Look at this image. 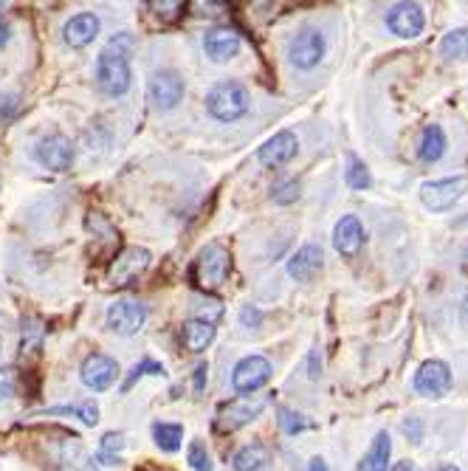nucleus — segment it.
Returning a JSON list of instances; mask_svg holds the SVG:
<instances>
[{
    "mask_svg": "<svg viewBox=\"0 0 468 471\" xmlns=\"http://www.w3.org/2000/svg\"><path fill=\"white\" fill-rule=\"evenodd\" d=\"M468 192V179L465 175H454V179H441V181H426L421 187V203L429 212H449L454 203Z\"/></svg>",
    "mask_w": 468,
    "mask_h": 471,
    "instance_id": "4",
    "label": "nucleus"
},
{
    "mask_svg": "<svg viewBox=\"0 0 468 471\" xmlns=\"http://www.w3.org/2000/svg\"><path fill=\"white\" fill-rule=\"evenodd\" d=\"M122 449H125V435L119 432H107L99 444V455H107V457H119Z\"/></svg>",
    "mask_w": 468,
    "mask_h": 471,
    "instance_id": "32",
    "label": "nucleus"
},
{
    "mask_svg": "<svg viewBox=\"0 0 468 471\" xmlns=\"http://www.w3.org/2000/svg\"><path fill=\"white\" fill-rule=\"evenodd\" d=\"M387 26L390 32L403 37V40H415L423 35L426 28V15L418 4H395L390 12H387Z\"/></svg>",
    "mask_w": 468,
    "mask_h": 471,
    "instance_id": "11",
    "label": "nucleus"
},
{
    "mask_svg": "<svg viewBox=\"0 0 468 471\" xmlns=\"http://www.w3.org/2000/svg\"><path fill=\"white\" fill-rule=\"evenodd\" d=\"M390 457H392V440H390V432L382 429L372 437V444H370L367 455L359 460L356 471H387Z\"/></svg>",
    "mask_w": 468,
    "mask_h": 471,
    "instance_id": "20",
    "label": "nucleus"
},
{
    "mask_svg": "<svg viewBox=\"0 0 468 471\" xmlns=\"http://www.w3.org/2000/svg\"><path fill=\"white\" fill-rule=\"evenodd\" d=\"M0 12H4V4H0Z\"/></svg>",
    "mask_w": 468,
    "mask_h": 471,
    "instance_id": "46",
    "label": "nucleus"
},
{
    "mask_svg": "<svg viewBox=\"0 0 468 471\" xmlns=\"http://www.w3.org/2000/svg\"><path fill=\"white\" fill-rule=\"evenodd\" d=\"M150 251L148 249H138V246H133V249H125L119 257L113 260V266H110V282L116 285V288H125V285H130L133 280H138L144 271L150 269Z\"/></svg>",
    "mask_w": 468,
    "mask_h": 471,
    "instance_id": "10",
    "label": "nucleus"
},
{
    "mask_svg": "<svg viewBox=\"0 0 468 471\" xmlns=\"http://www.w3.org/2000/svg\"><path fill=\"white\" fill-rule=\"evenodd\" d=\"M297 150H300V138L290 133V130H280V133H274L266 144L259 147L257 159H259L262 167L280 169V167H285L290 159L297 156Z\"/></svg>",
    "mask_w": 468,
    "mask_h": 471,
    "instance_id": "13",
    "label": "nucleus"
},
{
    "mask_svg": "<svg viewBox=\"0 0 468 471\" xmlns=\"http://www.w3.org/2000/svg\"><path fill=\"white\" fill-rule=\"evenodd\" d=\"M6 43H9V26L0 23V48H4Z\"/></svg>",
    "mask_w": 468,
    "mask_h": 471,
    "instance_id": "41",
    "label": "nucleus"
},
{
    "mask_svg": "<svg viewBox=\"0 0 468 471\" xmlns=\"http://www.w3.org/2000/svg\"><path fill=\"white\" fill-rule=\"evenodd\" d=\"M277 415H280V426L288 432V435H297V432H302V429H308V421L300 415V412H294V409H280L277 412Z\"/></svg>",
    "mask_w": 468,
    "mask_h": 471,
    "instance_id": "30",
    "label": "nucleus"
},
{
    "mask_svg": "<svg viewBox=\"0 0 468 471\" xmlns=\"http://www.w3.org/2000/svg\"><path fill=\"white\" fill-rule=\"evenodd\" d=\"M63 463H66V471H99L97 463H94V457H87L79 446H74L71 455H66Z\"/></svg>",
    "mask_w": 468,
    "mask_h": 471,
    "instance_id": "29",
    "label": "nucleus"
},
{
    "mask_svg": "<svg viewBox=\"0 0 468 471\" xmlns=\"http://www.w3.org/2000/svg\"><path fill=\"white\" fill-rule=\"evenodd\" d=\"M271 373H274V367H271L269 359L246 356L243 362H238V367H234V373H231V387H234V393H240V395H251L259 387L269 384Z\"/></svg>",
    "mask_w": 468,
    "mask_h": 471,
    "instance_id": "5",
    "label": "nucleus"
},
{
    "mask_svg": "<svg viewBox=\"0 0 468 471\" xmlns=\"http://www.w3.org/2000/svg\"><path fill=\"white\" fill-rule=\"evenodd\" d=\"M187 460L195 471H212V457L207 452V444H200V440H192L189 449H187Z\"/></svg>",
    "mask_w": 468,
    "mask_h": 471,
    "instance_id": "28",
    "label": "nucleus"
},
{
    "mask_svg": "<svg viewBox=\"0 0 468 471\" xmlns=\"http://www.w3.org/2000/svg\"><path fill=\"white\" fill-rule=\"evenodd\" d=\"M403 432H406V437L412 440V444H421V437H423V426H421V421L418 418H409V421H403Z\"/></svg>",
    "mask_w": 468,
    "mask_h": 471,
    "instance_id": "37",
    "label": "nucleus"
},
{
    "mask_svg": "<svg viewBox=\"0 0 468 471\" xmlns=\"http://www.w3.org/2000/svg\"><path fill=\"white\" fill-rule=\"evenodd\" d=\"M130 46H133V40L127 35H119V37H113L110 46L97 56V85L102 94L122 97L130 91V82H133V71H130V60H127Z\"/></svg>",
    "mask_w": 468,
    "mask_h": 471,
    "instance_id": "1",
    "label": "nucleus"
},
{
    "mask_svg": "<svg viewBox=\"0 0 468 471\" xmlns=\"http://www.w3.org/2000/svg\"><path fill=\"white\" fill-rule=\"evenodd\" d=\"M153 437H156V446L161 452L172 455V452H178L184 444V426L181 424H156Z\"/></svg>",
    "mask_w": 468,
    "mask_h": 471,
    "instance_id": "24",
    "label": "nucleus"
},
{
    "mask_svg": "<svg viewBox=\"0 0 468 471\" xmlns=\"http://www.w3.org/2000/svg\"><path fill=\"white\" fill-rule=\"evenodd\" d=\"M321 262H325V251H321V246L308 243L288 260V274L294 277L297 282H308L321 269Z\"/></svg>",
    "mask_w": 468,
    "mask_h": 471,
    "instance_id": "19",
    "label": "nucleus"
},
{
    "mask_svg": "<svg viewBox=\"0 0 468 471\" xmlns=\"http://www.w3.org/2000/svg\"><path fill=\"white\" fill-rule=\"evenodd\" d=\"M203 51L212 63H229L240 54V35L229 26H218L203 37Z\"/></svg>",
    "mask_w": 468,
    "mask_h": 471,
    "instance_id": "16",
    "label": "nucleus"
},
{
    "mask_svg": "<svg viewBox=\"0 0 468 471\" xmlns=\"http://www.w3.org/2000/svg\"><path fill=\"white\" fill-rule=\"evenodd\" d=\"M395 471H421L415 463H409V460H403V463H398V468Z\"/></svg>",
    "mask_w": 468,
    "mask_h": 471,
    "instance_id": "44",
    "label": "nucleus"
},
{
    "mask_svg": "<svg viewBox=\"0 0 468 471\" xmlns=\"http://www.w3.org/2000/svg\"><path fill=\"white\" fill-rule=\"evenodd\" d=\"M249 91L234 79L218 82L212 91L207 94V110L215 116L218 122H238L249 113Z\"/></svg>",
    "mask_w": 468,
    "mask_h": 471,
    "instance_id": "2",
    "label": "nucleus"
},
{
    "mask_svg": "<svg viewBox=\"0 0 468 471\" xmlns=\"http://www.w3.org/2000/svg\"><path fill=\"white\" fill-rule=\"evenodd\" d=\"M460 319H463V325L468 328V293L463 297V308H460Z\"/></svg>",
    "mask_w": 468,
    "mask_h": 471,
    "instance_id": "42",
    "label": "nucleus"
},
{
    "mask_svg": "<svg viewBox=\"0 0 468 471\" xmlns=\"http://www.w3.org/2000/svg\"><path fill=\"white\" fill-rule=\"evenodd\" d=\"M441 54L446 60H465L468 56V28H452L441 40Z\"/></svg>",
    "mask_w": 468,
    "mask_h": 471,
    "instance_id": "25",
    "label": "nucleus"
},
{
    "mask_svg": "<svg viewBox=\"0 0 468 471\" xmlns=\"http://www.w3.org/2000/svg\"><path fill=\"white\" fill-rule=\"evenodd\" d=\"M141 375H164V367L158 364V362H150V359H144L141 364H136L133 370H130V375L125 378V384H122V393H130L133 390V384L141 378Z\"/></svg>",
    "mask_w": 468,
    "mask_h": 471,
    "instance_id": "27",
    "label": "nucleus"
},
{
    "mask_svg": "<svg viewBox=\"0 0 468 471\" xmlns=\"http://www.w3.org/2000/svg\"><path fill=\"white\" fill-rule=\"evenodd\" d=\"M415 393L426 398H443L452 390V367L441 359H429L415 373Z\"/></svg>",
    "mask_w": 468,
    "mask_h": 471,
    "instance_id": "7",
    "label": "nucleus"
},
{
    "mask_svg": "<svg viewBox=\"0 0 468 471\" xmlns=\"http://www.w3.org/2000/svg\"><path fill=\"white\" fill-rule=\"evenodd\" d=\"M300 181H285V184H277L271 189V200L280 203V206H288V203H294L300 198Z\"/></svg>",
    "mask_w": 468,
    "mask_h": 471,
    "instance_id": "31",
    "label": "nucleus"
},
{
    "mask_svg": "<svg viewBox=\"0 0 468 471\" xmlns=\"http://www.w3.org/2000/svg\"><path fill=\"white\" fill-rule=\"evenodd\" d=\"M203 384H207V364L195 370V393H203Z\"/></svg>",
    "mask_w": 468,
    "mask_h": 471,
    "instance_id": "39",
    "label": "nucleus"
},
{
    "mask_svg": "<svg viewBox=\"0 0 468 471\" xmlns=\"http://www.w3.org/2000/svg\"><path fill=\"white\" fill-rule=\"evenodd\" d=\"M35 159H37V164H43L46 169L66 172V169H71V164H74V144H71V138H66V136H60V133L46 136V138H40L37 147H35Z\"/></svg>",
    "mask_w": 468,
    "mask_h": 471,
    "instance_id": "8",
    "label": "nucleus"
},
{
    "mask_svg": "<svg viewBox=\"0 0 468 471\" xmlns=\"http://www.w3.org/2000/svg\"><path fill=\"white\" fill-rule=\"evenodd\" d=\"M20 108L17 97H0V119H9V116H15Z\"/></svg>",
    "mask_w": 468,
    "mask_h": 471,
    "instance_id": "38",
    "label": "nucleus"
},
{
    "mask_svg": "<svg viewBox=\"0 0 468 471\" xmlns=\"http://www.w3.org/2000/svg\"><path fill=\"white\" fill-rule=\"evenodd\" d=\"M266 409V401H257V398H238V401H231L220 409V415H218V429L220 432H234V429H240L246 424H251L259 412Z\"/></svg>",
    "mask_w": 468,
    "mask_h": 471,
    "instance_id": "15",
    "label": "nucleus"
},
{
    "mask_svg": "<svg viewBox=\"0 0 468 471\" xmlns=\"http://www.w3.org/2000/svg\"><path fill=\"white\" fill-rule=\"evenodd\" d=\"M231 274V251L223 246V243H209L198 254V262H195V280L200 288L207 291H215L220 288Z\"/></svg>",
    "mask_w": 468,
    "mask_h": 471,
    "instance_id": "3",
    "label": "nucleus"
},
{
    "mask_svg": "<svg viewBox=\"0 0 468 471\" xmlns=\"http://www.w3.org/2000/svg\"><path fill=\"white\" fill-rule=\"evenodd\" d=\"M119 378V364H116L105 353H91L82 364V381L87 390L94 393H105L113 387V381Z\"/></svg>",
    "mask_w": 468,
    "mask_h": 471,
    "instance_id": "12",
    "label": "nucleus"
},
{
    "mask_svg": "<svg viewBox=\"0 0 468 471\" xmlns=\"http://www.w3.org/2000/svg\"><path fill=\"white\" fill-rule=\"evenodd\" d=\"M99 37V17L94 12H79L63 26V40L71 48H85Z\"/></svg>",
    "mask_w": 468,
    "mask_h": 471,
    "instance_id": "17",
    "label": "nucleus"
},
{
    "mask_svg": "<svg viewBox=\"0 0 468 471\" xmlns=\"http://www.w3.org/2000/svg\"><path fill=\"white\" fill-rule=\"evenodd\" d=\"M243 322H259V313L251 308H243Z\"/></svg>",
    "mask_w": 468,
    "mask_h": 471,
    "instance_id": "43",
    "label": "nucleus"
},
{
    "mask_svg": "<svg viewBox=\"0 0 468 471\" xmlns=\"http://www.w3.org/2000/svg\"><path fill=\"white\" fill-rule=\"evenodd\" d=\"M437 471H460V468H457V466H441Z\"/></svg>",
    "mask_w": 468,
    "mask_h": 471,
    "instance_id": "45",
    "label": "nucleus"
},
{
    "mask_svg": "<svg viewBox=\"0 0 468 471\" xmlns=\"http://www.w3.org/2000/svg\"><path fill=\"white\" fill-rule=\"evenodd\" d=\"M76 415H79L87 426H97V424H99V406H97V401H85V404H79V406H76Z\"/></svg>",
    "mask_w": 468,
    "mask_h": 471,
    "instance_id": "34",
    "label": "nucleus"
},
{
    "mask_svg": "<svg viewBox=\"0 0 468 471\" xmlns=\"http://www.w3.org/2000/svg\"><path fill=\"white\" fill-rule=\"evenodd\" d=\"M364 243V226L356 215H344L333 229V246L341 257H356Z\"/></svg>",
    "mask_w": 468,
    "mask_h": 471,
    "instance_id": "18",
    "label": "nucleus"
},
{
    "mask_svg": "<svg viewBox=\"0 0 468 471\" xmlns=\"http://www.w3.org/2000/svg\"><path fill=\"white\" fill-rule=\"evenodd\" d=\"M148 322V308L141 302H130V300H119L107 308V328L116 336H133L144 328Z\"/></svg>",
    "mask_w": 468,
    "mask_h": 471,
    "instance_id": "9",
    "label": "nucleus"
},
{
    "mask_svg": "<svg viewBox=\"0 0 468 471\" xmlns=\"http://www.w3.org/2000/svg\"><path fill=\"white\" fill-rule=\"evenodd\" d=\"M223 316V305L209 300V302H200V308L195 311V319L198 322H207V325H215V322Z\"/></svg>",
    "mask_w": 468,
    "mask_h": 471,
    "instance_id": "33",
    "label": "nucleus"
},
{
    "mask_svg": "<svg viewBox=\"0 0 468 471\" xmlns=\"http://www.w3.org/2000/svg\"><path fill=\"white\" fill-rule=\"evenodd\" d=\"M150 9H156V15L161 20H175V17H178V12L184 9V4H181V0H169V4H150Z\"/></svg>",
    "mask_w": 468,
    "mask_h": 471,
    "instance_id": "35",
    "label": "nucleus"
},
{
    "mask_svg": "<svg viewBox=\"0 0 468 471\" xmlns=\"http://www.w3.org/2000/svg\"><path fill=\"white\" fill-rule=\"evenodd\" d=\"M308 471H328V463L321 460V457H313V460L308 463Z\"/></svg>",
    "mask_w": 468,
    "mask_h": 471,
    "instance_id": "40",
    "label": "nucleus"
},
{
    "mask_svg": "<svg viewBox=\"0 0 468 471\" xmlns=\"http://www.w3.org/2000/svg\"><path fill=\"white\" fill-rule=\"evenodd\" d=\"M181 339H184V347L187 350L203 353V350H207L215 342V325H207V322L189 319V322H184V328H181Z\"/></svg>",
    "mask_w": 468,
    "mask_h": 471,
    "instance_id": "22",
    "label": "nucleus"
},
{
    "mask_svg": "<svg viewBox=\"0 0 468 471\" xmlns=\"http://www.w3.org/2000/svg\"><path fill=\"white\" fill-rule=\"evenodd\" d=\"M269 463V446L266 444H249L238 455H234L231 466L234 471H257Z\"/></svg>",
    "mask_w": 468,
    "mask_h": 471,
    "instance_id": "23",
    "label": "nucleus"
},
{
    "mask_svg": "<svg viewBox=\"0 0 468 471\" xmlns=\"http://www.w3.org/2000/svg\"><path fill=\"white\" fill-rule=\"evenodd\" d=\"M15 393V370H0V398H9Z\"/></svg>",
    "mask_w": 468,
    "mask_h": 471,
    "instance_id": "36",
    "label": "nucleus"
},
{
    "mask_svg": "<svg viewBox=\"0 0 468 471\" xmlns=\"http://www.w3.org/2000/svg\"><path fill=\"white\" fill-rule=\"evenodd\" d=\"M344 181L350 189H370L372 187V175L367 169V164L356 156L347 159V169H344Z\"/></svg>",
    "mask_w": 468,
    "mask_h": 471,
    "instance_id": "26",
    "label": "nucleus"
},
{
    "mask_svg": "<svg viewBox=\"0 0 468 471\" xmlns=\"http://www.w3.org/2000/svg\"><path fill=\"white\" fill-rule=\"evenodd\" d=\"M321 56H325V35L319 28H302L288 46V60L302 71L316 68L321 63Z\"/></svg>",
    "mask_w": 468,
    "mask_h": 471,
    "instance_id": "6",
    "label": "nucleus"
},
{
    "mask_svg": "<svg viewBox=\"0 0 468 471\" xmlns=\"http://www.w3.org/2000/svg\"><path fill=\"white\" fill-rule=\"evenodd\" d=\"M446 153V133L441 125H426L423 133H421V144H418V156L421 161L426 164H434V161H441Z\"/></svg>",
    "mask_w": 468,
    "mask_h": 471,
    "instance_id": "21",
    "label": "nucleus"
},
{
    "mask_svg": "<svg viewBox=\"0 0 468 471\" xmlns=\"http://www.w3.org/2000/svg\"><path fill=\"white\" fill-rule=\"evenodd\" d=\"M187 94V85L178 71H158L150 79V99L161 110H172Z\"/></svg>",
    "mask_w": 468,
    "mask_h": 471,
    "instance_id": "14",
    "label": "nucleus"
}]
</instances>
